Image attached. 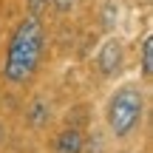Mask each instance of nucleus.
Instances as JSON below:
<instances>
[{"instance_id":"423d86ee","label":"nucleus","mask_w":153,"mask_h":153,"mask_svg":"<svg viewBox=\"0 0 153 153\" xmlns=\"http://www.w3.org/2000/svg\"><path fill=\"white\" fill-rule=\"evenodd\" d=\"M51 0H26V9H28V17H34V20H40L43 17V11L48 9Z\"/></svg>"},{"instance_id":"7ed1b4c3","label":"nucleus","mask_w":153,"mask_h":153,"mask_svg":"<svg viewBox=\"0 0 153 153\" xmlns=\"http://www.w3.org/2000/svg\"><path fill=\"white\" fill-rule=\"evenodd\" d=\"M122 57H125V51H122L119 40H105L102 48H99V57H97L99 71H102L105 76H114L122 68Z\"/></svg>"},{"instance_id":"f03ea898","label":"nucleus","mask_w":153,"mask_h":153,"mask_svg":"<svg viewBox=\"0 0 153 153\" xmlns=\"http://www.w3.org/2000/svg\"><path fill=\"white\" fill-rule=\"evenodd\" d=\"M145 116V94L136 85H122L116 88V94L108 99V108H105V122H108L111 133L116 139L131 136L139 128Z\"/></svg>"},{"instance_id":"0eeeda50","label":"nucleus","mask_w":153,"mask_h":153,"mask_svg":"<svg viewBox=\"0 0 153 153\" xmlns=\"http://www.w3.org/2000/svg\"><path fill=\"white\" fill-rule=\"evenodd\" d=\"M51 3H54V9L60 11V14H68V11L76 6V0H51Z\"/></svg>"},{"instance_id":"f257e3e1","label":"nucleus","mask_w":153,"mask_h":153,"mask_svg":"<svg viewBox=\"0 0 153 153\" xmlns=\"http://www.w3.org/2000/svg\"><path fill=\"white\" fill-rule=\"evenodd\" d=\"M43 23L34 17H23L17 28L11 31L9 48H6V62H3V76L14 85L31 79L37 71L40 54H43Z\"/></svg>"},{"instance_id":"20e7f679","label":"nucleus","mask_w":153,"mask_h":153,"mask_svg":"<svg viewBox=\"0 0 153 153\" xmlns=\"http://www.w3.org/2000/svg\"><path fill=\"white\" fill-rule=\"evenodd\" d=\"M82 148H85V136L76 128H65L57 133V142H54L57 153H82Z\"/></svg>"},{"instance_id":"39448f33","label":"nucleus","mask_w":153,"mask_h":153,"mask_svg":"<svg viewBox=\"0 0 153 153\" xmlns=\"http://www.w3.org/2000/svg\"><path fill=\"white\" fill-rule=\"evenodd\" d=\"M142 74H145V79L153 76V37L150 34L142 40Z\"/></svg>"}]
</instances>
